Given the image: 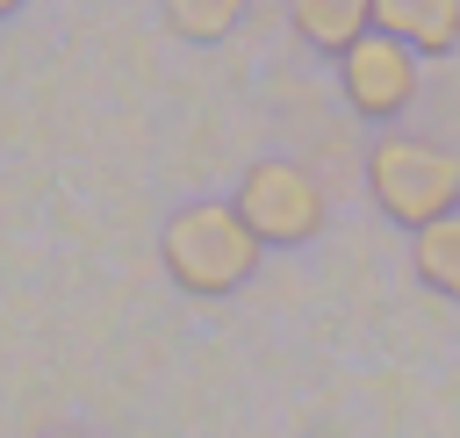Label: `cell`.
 I'll use <instances>...</instances> for the list:
<instances>
[{
  "instance_id": "1",
  "label": "cell",
  "mask_w": 460,
  "mask_h": 438,
  "mask_svg": "<svg viewBox=\"0 0 460 438\" xmlns=\"http://www.w3.org/2000/svg\"><path fill=\"white\" fill-rule=\"evenodd\" d=\"M158 258H165L172 287L216 302V294H230V287H244V280L259 273L266 244L244 230V215H237L230 201H194V208H180V215L165 223Z\"/></svg>"
},
{
  "instance_id": "2",
  "label": "cell",
  "mask_w": 460,
  "mask_h": 438,
  "mask_svg": "<svg viewBox=\"0 0 460 438\" xmlns=\"http://www.w3.org/2000/svg\"><path fill=\"white\" fill-rule=\"evenodd\" d=\"M367 194H374V208L388 215V223H402L410 237L417 230H431V223H446V215H460V158L453 151H438V144H424V136H381L374 151H367Z\"/></svg>"
},
{
  "instance_id": "3",
  "label": "cell",
  "mask_w": 460,
  "mask_h": 438,
  "mask_svg": "<svg viewBox=\"0 0 460 438\" xmlns=\"http://www.w3.org/2000/svg\"><path fill=\"white\" fill-rule=\"evenodd\" d=\"M230 208L244 215V230H252L266 251H273V244H309V237L323 230V215H331L316 172L295 165V158H259V165H244Z\"/></svg>"
},
{
  "instance_id": "4",
  "label": "cell",
  "mask_w": 460,
  "mask_h": 438,
  "mask_svg": "<svg viewBox=\"0 0 460 438\" xmlns=\"http://www.w3.org/2000/svg\"><path fill=\"white\" fill-rule=\"evenodd\" d=\"M338 86H345V108L367 115V122H395L410 101H417V50L367 29L345 57H338Z\"/></svg>"
},
{
  "instance_id": "5",
  "label": "cell",
  "mask_w": 460,
  "mask_h": 438,
  "mask_svg": "<svg viewBox=\"0 0 460 438\" xmlns=\"http://www.w3.org/2000/svg\"><path fill=\"white\" fill-rule=\"evenodd\" d=\"M367 22L395 43H410L417 57L460 50V0H367Z\"/></svg>"
},
{
  "instance_id": "6",
  "label": "cell",
  "mask_w": 460,
  "mask_h": 438,
  "mask_svg": "<svg viewBox=\"0 0 460 438\" xmlns=\"http://www.w3.org/2000/svg\"><path fill=\"white\" fill-rule=\"evenodd\" d=\"M288 14H295V29H302V43H316L323 57H345L374 22H367V0H288Z\"/></svg>"
},
{
  "instance_id": "7",
  "label": "cell",
  "mask_w": 460,
  "mask_h": 438,
  "mask_svg": "<svg viewBox=\"0 0 460 438\" xmlns=\"http://www.w3.org/2000/svg\"><path fill=\"white\" fill-rule=\"evenodd\" d=\"M410 266H417V280H424L431 294L460 302V215L417 230V237H410Z\"/></svg>"
},
{
  "instance_id": "8",
  "label": "cell",
  "mask_w": 460,
  "mask_h": 438,
  "mask_svg": "<svg viewBox=\"0 0 460 438\" xmlns=\"http://www.w3.org/2000/svg\"><path fill=\"white\" fill-rule=\"evenodd\" d=\"M244 7L252 0H165V29L187 36V43H216L244 22Z\"/></svg>"
},
{
  "instance_id": "9",
  "label": "cell",
  "mask_w": 460,
  "mask_h": 438,
  "mask_svg": "<svg viewBox=\"0 0 460 438\" xmlns=\"http://www.w3.org/2000/svg\"><path fill=\"white\" fill-rule=\"evenodd\" d=\"M7 14H22V0H0V22H7Z\"/></svg>"
},
{
  "instance_id": "10",
  "label": "cell",
  "mask_w": 460,
  "mask_h": 438,
  "mask_svg": "<svg viewBox=\"0 0 460 438\" xmlns=\"http://www.w3.org/2000/svg\"><path fill=\"white\" fill-rule=\"evenodd\" d=\"M50 438H86V431H50Z\"/></svg>"
}]
</instances>
